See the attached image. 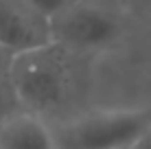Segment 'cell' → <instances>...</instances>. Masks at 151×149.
<instances>
[{"label": "cell", "mask_w": 151, "mask_h": 149, "mask_svg": "<svg viewBox=\"0 0 151 149\" xmlns=\"http://www.w3.org/2000/svg\"><path fill=\"white\" fill-rule=\"evenodd\" d=\"M70 57L72 53L55 42L15 55L9 66L7 81L18 105L53 123L72 94Z\"/></svg>", "instance_id": "6da1fadb"}, {"label": "cell", "mask_w": 151, "mask_h": 149, "mask_svg": "<svg viewBox=\"0 0 151 149\" xmlns=\"http://www.w3.org/2000/svg\"><path fill=\"white\" fill-rule=\"evenodd\" d=\"M57 149H142L151 136V105H110L53 121Z\"/></svg>", "instance_id": "7a4b0ae2"}, {"label": "cell", "mask_w": 151, "mask_h": 149, "mask_svg": "<svg viewBox=\"0 0 151 149\" xmlns=\"http://www.w3.org/2000/svg\"><path fill=\"white\" fill-rule=\"evenodd\" d=\"M118 7L103 0H77L50 22V37L68 53H101L123 40Z\"/></svg>", "instance_id": "3957f363"}, {"label": "cell", "mask_w": 151, "mask_h": 149, "mask_svg": "<svg viewBox=\"0 0 151 149\" xmlns=\"http://www.w3.org/2000/svg\"><path fill=\"white\" fill-rule=\"evenodd\" d=\"M50 27L24 9L18 0H0V46L9 55H22L50 44Z\"/></svg>", "instance_id": "277c9868"}, {"label": "cell", "mask_w": 151, "mask_h": 149, "mask_svg": "<svg viewBox=\"0 0 151 149\" xmlns=\"http://www.w3.org/2000/svg\"><path fill=\"white\" fill-rule=\"evenodd\" d=\"M0 149H57L53 123L29 110H18L0 125Z\"/></svg>", "instance_id": "5b68a950"}, {"label": "cell", "mask_w": 151, "mask_h": 149, "mask_svg": "<svg viewBox=\"0 0 151 149\" xmlns=\"http://www.w3.org/2000/svg\"><path fill=\"white\" fill-rule=\"evenodd\" d=\"M18 2L22 4L24 9H29L35 18H40L42 22H46L50 27V22H53L57 15L61 11H66L77 0H18Z\"/></svg>", "instance_id": "8992f818"}, {"label": "cell", "mask_w": 151, "mask_h": 149, "mask_svg": "<svg viewBox=\"0 0 151 149\" xmlns=\"http://www.w3.org/2000/svg\"><path fill=\"white\" fill-rule=\"evenodd\" d=\"M18 110H22V107L18 105L15 94H13L11 86H9L7 77H4V79H0V125H2L11 114H15Z\"/></svg>", "instance_id": "52a82bcc"}, {"label": "cell", "mask_w": 151, "mask_h": 149, "mask_svg": "<svg viewBox=\"0 0 151 149\" xmlns=\"http://www.w3.org/2000/svg\"><path fill=\"white\" fill-rule=\"evenodd\" d=\"M11 61H13V55H9L7 50H4L2 46H0V79H4V77H7Z\"/></svg>", "instance_id": "ba28073f"}, {"label": "cell", "mask_w": 151, "mask_h": 149, "mask_svg": "<svg viewBox=\"0 0 151 149\" xmlns=\"http://www.w3.org/2000/svg\"><path fill=\"white\" fill-rule=\"evenodd\" d=\"M103 2H107V4H114V7H121V2H123V0H103Z\"/></svg>", "instance_id": "9c48e42d"}]
</instances>
